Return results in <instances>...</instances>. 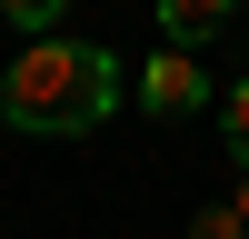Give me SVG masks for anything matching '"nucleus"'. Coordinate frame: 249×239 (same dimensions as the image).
<instances>
[{"label":"nucleus","instance_id":"obj_1","mask_svg":"<svg viewBox=\"0 0 249 239\" xmlns=\"http://www.w3.org/2000/svg\"><path fill=\"white\" fill-rule=\"evenodd\" d=\"M110 110H120V60L100 50V40H50L40 30L30 50L10 60V80H0V120L30 130V139H80Z\"/></svg>","mask_w":249,"mask_h":239},{"label":"nucleus","instance_id":"obj_2","mask_svg":"<svg viewBox=\"0 0 249 239\" xmlns=\"http://www.w3.org/2000/svg\"><path fill=\"white\" fill-rule=\"evenodd\" d=\"M140 100H150L160 120H179V110H199V100H210V80H199L190 40H160V50H150V70H140Z\"/></svg>","mask_w":249,"mask_h":239},{"label":"nucleus","instance_id":"obj_3","mask_svg":"<svg viewBox=\"0 0 249 239\" xmlns=\"http://www.w3.org/2000/svg\"><path fill=\"white\" fill-rule=\"evenodd\" d=\"M230 20H239V0H160V40H190V50Z\"/></svg>","mask_w":249,"mask_h":239},{"label":"nucleus","instance_id":"obj_4","mask_svg":"<svg viewBox=\"0 0 249 239\" xmlns=\"http://www.w3.org/2000/svg\"><path fill=\"white\" fill-rule=\"evenodd\" d=\"M190 239H249V209L239 199H210V209L190 219Z\"/></svg>","mask_w":249,"mask_h":239},{"label":"nucleus","instance_id":"obj_5","mask_svg":"<svg viewBox=\"0 0 249 239\" xmlns=\"http://www.w3.org/2000/svg\"><path fill=\"white\" fill-rule=\"evenodd\" d=\"M0 20L10 30H60V0H0Z\"/></svg>","mask_w":249,"mask_h":239},{"label":"nucleus","instance_id":"obj_6","mask_svg":"<svg viewBox=\"0 0 249 239\" xmlns=\"http://www.w3.org/2000/svg\"><path fill=\"white\" fill-rule=\"evenodd\" d=\"M219 130H230V150H249V80H239L230 100H219Z\"/></svg>","mask_w":249,"mask_h":239},{"label":"nucleus","instance_id":"obj_7","mask_svg":"<svg viewBox=\"0 0 249 239\" xmlns=\"http://www.w3.org/2000/svg\"><path fill=\"white\" fill-rule=\"evenodd\" d=\"M230 199H239V209H249V150H239V189H230Z\"/></svg>","mask_w":249,"mask_h":239}]
</instances>
